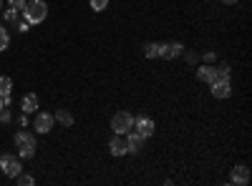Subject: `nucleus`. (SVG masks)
<instances>
[{"instance_id":"f257e3e1","label":"nucleus","mask_w":252,"mask_h":186,"mask_svg":"<svg viewBox=\"0 0 252 186\" xmlns=\"http://www.w3.org/2000/svg\"><path fill=\"white\" fill-rule=\"evenodd\" d=\"M13 141H15V149H18V156H20V159H33V156H35V149H38L35 133H31V131H18Z\"/></svg>"},{"instance_id":"f03ea898","label":"nucleus","mask_w":252,"mask_h":186,"mask_svg":"<svg viewBox=\"0 0 252 186\" xmlns=\"http://www.w3.org/2000/svg\"><path fill=\"white\" fill-rule=\"evenodd\" d=\"M23 15L31 26H38L43 23V20L48 18V3L46 0H28L26 8H23Z\"/></svg>"},{"instance_id":"7ed1b4c3","label":"nucleus","mask_w":252,"mask_h":186,"mask_svg":"<svg viewBox=\"0 0 252 186\" xmlns=\"http://www.w3.org/2000/svg\"><path fill=\"white\" fill-rule=\"evenodd\" d=\"M131 129H134V116L129 111H119V113L111 116V131L114 133L124 136L126 131H131Z\"/></svg>"},{"instance_id":"20e7f679","label":"nucleus","mask_w":252,"mask_h":186,"mask_svg":"<svg viewBox=\"0 0 252 186\" xmlns=\"http://www.w3.org/2000/svg\"><path fill=\"white\" fill-rule=\"evenodd\" d=\"M0 171H3L8 179H15L20 171H23V163H20V159H15L13 154H3L0 156Z\"/></svg>"},{"instance_id":"39448f33","label":"nucleus","mask_w":252,"mask_h":186,"mask_svg":"<svg viewBox=\"0 0 252 186\" xmlns=\"http://www.w3.org/2000/svg\"><path fill=\"white\" fill-rule=\"evenodd\" d=\"M53 126H56L53 113H48V111H38V113H35V121H33L35 133H51V131H53Z\"/></svg>"},{"instance_id":"423d86ee","label":"nucleus","mask_w":252,"mask_h":186,"mask_svg":"<svg viewBox=\"0 0 252 186\" xmlns=\"http://www.w3.org/2000/svg\"><path fill=\"white\" fill-rule=\"evenodd\" d=\"M209 93L215 98H229L232 96V80L229 78H215L212 83H209Z\"/></svg>"},{"instance_id":"0eeeda50","label":"nucleus","mask_w":252,"mask_h":186,"mask_svg":"<svg viewBox=\"0 0 252 186\" xmlns=\"http://www.w3.org/2000/svg\"><path fill=\"white\" fill-rule=\"evenodd\" d=\"M134 131H139L144 138H152V136L157 133V123H154V118H149V116H136V118H134Z\"/></svg>"},{"instance_id":"6e6552de","label":"nucleus","mask_w":252,"mask_h":186,"mask_svg":"<svg viewBox=\"0 0 252 186\" xmlns=\"http://www.w3.org/2000/svg\"><path fill=\"white\" fill-rule=\"evenodd\" d=\"M124 136H126V154H139V151L144 149V141H146V138H144L139 131L131 129V131H126Z\"/></svg>"},{"instance_id":"1a4fd4ad","label":"nucleus","mask_w":252,"mask_h":186,"mask_svg":"<svg viewBox=\"0 0 252 186\" xmlns=\"http://www.w3.org/2000/svg\"><path fill=\"white\" fill-rule=\"evenodd\" d=\"M229 184H235V186H247L250 184V169L245 166V163H237V166L232 169V174H229Z\"/></svg>"},{"instance_id":"9d476101","label":"nucleus","mask_w":252,"mask_h":186,"mask_svg":"<svg viewBox=\"0 0 252 186\" xmlns=\"http://www.w3.org/2000/svg\"><path fill=\"white\" fill-rule=\"evenodd\" d=\"M217 78V71H215V63H202L199 68H197V80L199 83H212V80Z\"/></svg>"},{"instance_id":"9b49d317","label":"nucleus","mask_w":252,"mask_h":186,"mask_svg":"<svg viewBox=\"0 0 252 186\" xmlns=\"http://www.w3.org/2000/svg\"><path fill=\"white\" fill-rule=\"evenodd\" d=\"M184 53V46L182 43H161V53H159V58H164V60H174V58H179Z\"/></svg>"},{"instance_id":"f8f14e48","label":"nucleus","mask_w":252,"mask_h":186,"mask_svg":"<svg viewBox=\"0 0 252 186\" xmlns=\"http://www.w3.org/2000/svg\"><path fill=\"white\" fill-rule=\"evenodd\" d=\"M109 151H111V156H126V138H121L119 133H114V138L109 141Z\"/></svg>"},{"instance_id":"ddd939ff","label":"nucleus","mask_w":252,"mask_h":186,"mask_svg":"<svg viewBox=\"0 0 252 186\" xmlns=\"http://www.w3.org/2000/svg\"><path fill=\"white\" fill-rule=\"evenodd\" d=\"M10 91H13V80H10V76H0V98H3L5 106H10V103H13Z\"/></svg>"},{"instance_id":"4468645a","label":"nucleus","mask_w":252,"mask_h":186,"mask_svg":"<svg viewBox=\"0 0 252 186\" xmlns=\"http://www.w3.org/2000/svg\"><path fill=\"white\" fill-rule=\"evenodd\" d=\"M35 108H38V96L35 93H26L23 101H20V111L31 116V113H35Z\"/></svg>"},{"instance_id":"2eb2a0df","label":"nucleus","mask_w":252,"mask_h":186,"mask_svg":"<svg viewBox=\"0 0 252 186\" xmlns=\"http://www.w3.org/2000/svg\"><path fill=\"white\" fill-rule=\"evenodd\" d=\"M53 118H56V123H61L63 129H71L73 123H76V118H73V116H71L66 108H58V111L53 113Z\"/></svg>"},{"instance_id":"dca6fc26","label":"nucleus","mask_w":252,"mask_h":186,"mask_svg":"<svg viewBox=\"0 0 252 186\" xmlns=\"http://www.w3.org/2000/svg\"><path fill=\"white\" fill-rule=\"evenodd\" d=\"M159 53H161V43H144V55L149 58V60H154V58H159Z\"/></svg>"},{"instance_id":"f3484780","label":"nucleus","mask_w":252,"mask_h":186,"mask_svg":"<svg viewBox=\"0 0 252 186\" xmlns=\"http://www.w3.org/2000/svg\"><path fill=\"white\" fill-rule=\"evenodd\" d=\"M8 46H10V33L5 26H0V53L8 51Z\"/></svg>"},{"instance_id":"a211bd4d","label":"nucleus","mask_w":252,"mask_h":186,"mask_svg":"<svg viewBox=\"0 0 252 186\" xmlns=\"http://www.w3.org/2000/svg\"><path fill=\"white\" fill-rule=\"evenodd\" d=\"M15 184H18V186H33V184H35V179H33V176H28V174H23V171H20V174L15 176Z\"/></svg>"},{"instance_id":"6ab92c4d","label":"nucleus","mask_w":252,"mask_h":186,"mask_svg":"<svg viewBox=\"0 0 252 186\" xmlns=\"http://www.w3.org/2000/svg\"><path fill=\"white\" fill-rule=\"evenodd\" d=\"M215 71H217V78H229V76H232L229 63H220V66H215Z\"/></svg>"},{"instance_id":"aec40b11","label":"nucleus","mask_w":252,"mask_h":186,"mask_svg":"<svg viewBox=\"0 0 252 186\" xmlns=\"http://www.w3.org/2000/svg\"><path fill=\"white\" fill-rule=\"evenodd\" d=\"M3 18H5V23H18V10L8 8V10H3Z\"/></svg>"},{"instance_id":"412c9836","label":"nucleus","mask_w":252,"mask_h":186,"mask_svg":"<svg viewBox=\"0 0 252 186\" xmlns=\"http://www.w3.org/2000/svg\"><path fill=\"white\" fill-rule=\"evenodd\" d=\"M89 3H91V8H94L96 13H101V10L109 8V0H89Z\"/></svg>"},{"instance_id":"4be33fe9","label":"nucleus","mask_w":252,"mask_h":186,"mask_svg":"<svg viewBox=\"0 0 252 186\" xmlns=\"http://www.w3.org/2000/svg\"><path fill=\"white\" fill-rule=\"evenodd\" d=\"M199 60H202V63H217V53L215 51H207V53L199 55Z\"/></svg>"},{"instance_id":"5701e85b","label":"nucleus","mask_w":252,"mask_h":186,"mask_svg":"<svg viewBox=\"0 0 252 186\" xmlns=\"http://www.w3.org/2000/svg\"><path fill=\"white\" fill-rule=\"evenodd\" d=\"M26 3H28V0H8V5H10V8H15V10H23V8H26Z\"/></svg>"},{"instance_id":"b1692460","label":"nucleus","mask_w":252,"mask_h":186,"mask_svg":"<svg viewBox=\"0 0 252 186\" xmlns=\"http://www.w3.org/2000/svg\"><path fill=\"white\" fill-rule=\"evenodd\" d=\"M10 121H13V113L8 108H3V111H0V123H10Z\"/></svg>"},{"instance_id":"393cba45","label":"nucleus","mask_w":252,"mask_h":186,"mask_svg":"<svg viewBox=\"0 0 252 186\" xmlns=\"http://www.w3.org/2000/svg\"><path fill=\"white\" fill-rule=\"evenodd\" d=\"M15 28H18V33H28L31 23H28V20H20V23H15Z\"/></svg>"},{"instance_id":"a878e982","label":"nucleus","mask_w":252,"mask_h":186,"mask_svg":"<svg viewBox=\"0 0 252 186\" xmlns=\"http://www.w3.org/2000/svg\"><path fill=\"white\" fill-rule=\"evenodd\" d=\"M187 60H189V63H197V60H199V53L189 51V53H187Z\"/></svg>"},{"instance_id":"bb28decb","label":"nucleus","mask_w":252,"mask_h":186,"mask_svg":"<svg viewBox=\"0 0 252 186\" xmlns=\"http://www.w3.org/2000/svg\"><path fill=\"white\" fill-rule=\"evenodd\" d=\"M18 123H20V126H28V113H20L18 116Z\"/></svg>"},{"instance_id":"cd10ccee","label":"nucleus","mask_w":252,"mask_h":186,"mask_svg":"<svg viewBox=\"0 0 252 186\" xmlns=\"http://www.w3.org/2000/svg\"><path fill=\"white\" fill-rule=\"evenodd\" d=\"M220 3H224V5H237V0H220Z\"/></svg>"},{"instance_id":"c85d7f7f","label":"nucleus","mask_w":252,"mask_h":186,"mask_svg":"<svg viewBox=\"0 0 252 186\" xmlns=\"http://www.w3.org/2000/svg\"><path fill=\"white\" fill-rule=\"evenodd\" d=\"M5 108V103H3V98H0V111H3Z\"/></svg>"},{"instance_id":"c756f323","label":"nucleus","mask_w":252,"mask_h":186,"mask_svg":"<svg viewBox=\"0 0 252 186\" xmlns=\"http://www.w3.org/2000/svg\"><path fill=\"white\" fill-rule=\"evenodd\" d=\"M0 10H3V0H0Z\"/></svg>"}]
</instances>
